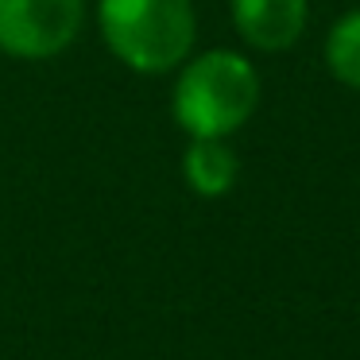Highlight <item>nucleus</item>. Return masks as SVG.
<instances>
[{
  "mask_svg": "<svg viewBox=\"0 0 360 360\" xmlns=\"http://www.w3.org/2000/svg\"><path fill=\"white\" fill-rule=\"evenodd\" d=\"M86 0H0V51L8 58L43 63L78 39Z\"/></svg>",
  "mask_w": 360,
  "mask_h": 360,
  "instance_id": "3",
  "label": "nucleus"
},
{
  "mask_svg": "<svg viewBox=\"0 0 360 360\" xmlns=\"http://www.w3.org/2000/svg\"><path fill=\"white\" fill-rule=\"evenodd\" d=\"M259 105V70L240 51H205L186 58L171 94L174 124L190 140H229Z\"/></svg>",
  "mask_w": 360,
  "mask_h": 360,
  "instance_id": "1",
  "label": "nucleus"
},
{
  "mask_svg": "<svg viewBox=\"0 0 360 360\" xmlns=\"http://www.w3.org/2000/svg\"><path fill=\"white\" fill-rule=\"evenodd\" d=\"M326 66L341 86L360 94V8L341 16L326 35Z\"/></svg>",
  "mask_w": 360,
  "mask_h": 360,
  "instance_id": "6",
  "label": "nucleus"
},
{
  "mask_svg": "<svg viewBox=\"0 0 360 360\" xmlns=\"http://www.w3.org/2000/svg\"><path fill=\"white\" fill-rule=\"evenodd\" d=\"M182 179L198 198H225L240 179V159L229 140H194L182 155Z\"/></svg>",
  "mask_w": 360,
  "mask_h": 360,
  "instance_id": "5",
  "label": "nucleus"
},
{
  "mask_svg": "<svg viewBox=\"0 0 360 360\" xmlns=\"http://www.w3.org/2000/svg\"><path fill=\"white\" fill-rule=\"evenodd\" d=\"M233 24L248 47L256 51H290L310 24V0H229Z\"/></svg>",
  "mask_w": 360,
  "mask_h": 360,
  "instance_id": "4",
  "label": "nucleus"
},
{
  "mask_svg": "<svg viewBox=\"0 0 360 360\" xmlns=\"http://www.w3.org/2000/svg\"><path fill=\"white\" fill-rule=\"evenodd\" d=\"M97 27L112 58L136 74L179 70L198 39L190 0H97Z\"/></svg>",
  "mask_w": 360,
  "mask_h": 360,
  "instance_id": "2",
  "label": "nucleus"
}]
</instances>
